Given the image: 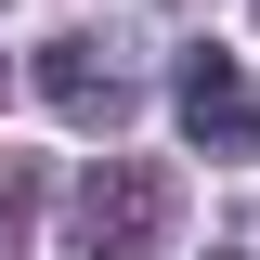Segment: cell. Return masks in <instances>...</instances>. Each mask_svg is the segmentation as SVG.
I'll list each match as a JSON object with an SVG mask.
<instances>
[{"instance_id":"1","label":"cell","mask_w":260,"mask_h":260,"mask_svg":"<svg viewBox=\"0 0 260 260\" xmlns=\"http://www.w3.org/2000/svg\"><path fill=\"white\" fill-rule=\"evenodd\" d=\"M169 208H182V182H169L156 156L78 169V195H65V260H156L169 247Z\"/></svg>"},{"instance_id":"2","label":"cell","mask_w":260,"mask_h":260,"mask_svg":"<svg viewBox=\"0 0 260 260\" xmlns=\"http://www.w3.org/2000/svg\"><path fill=\"white\" fill-rule=\"evenodd\" d=\"M39 104H52L65 130H130L143 117V52H130L117 26H65L52 52H39Z\"/></svg>"},{"instance_id":"3","label":"cell","mask_w":260,"mask_h":260,"mask_svg":"<svg viewBox=\"0 0 260 260\" xmlns=\"http://www.w3.org/2000/svg\"><path fill=\"white\" fill-rule=\"evenodd\" d=\"M169 117H182V143H195L208 169H247V156H260V91H247V65H234L221 39H182Z\"/></svg>"},{"instance_id":"4","label":"cell","mask_w":260,"mask_h":260,"mask_svg":"<svg viewBox=\"0 0 260 260\" xmlns=\"http://www.w3.org/2000/svg\"><path fill=\"white\" fill-rule=\"evenodd\" d=\"M26 208H39V169H0V260L26 247Z\"/></svg>"},{"instance_id":"5","label":"cell","mask_w":260,"mask_h":260,"mask_svg":"<svg viewBox=\"0 0 260 260\" xmlns=\"http://www.w3.org/2000/svg\"><path fill=\"white\" fill-rule=\"evenodd\" d=\"M208 260H247V247H208Z\"/></svg>"},{"instance_id":"6","label":"cell","mask_w":260,"mask_h":260,"mask_svg":"<svg viewBox=\"0 0 260 260\" xmlns=\"http://www.w3.org/2000/svg\"><path fill=\"white\" fill-rule=\"evenodd\" d=\"M247 13H260V0H247Z\"/></svg>"}]
</instances>
